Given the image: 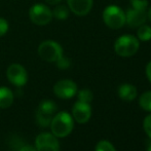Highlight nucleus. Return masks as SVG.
Returning <instances> with one entry per match:
<instances>
[{
  "instance_id": "18",
  "label": "nucleus",
  "mask_w": 151,
  "mask_h": 151,
  "mask_svg": "<svg viewBox=\"0 0 151 151\" xmlns=\"http://www.w3.org/2000/svg\"><path fill=\"white\" fill-rule=\"evenodd\" d=\"M77 98H78V101L90 104L93 99V95L91 90H88V88H83V90H80L77 93Z\"/></svg>"
},
{
  "instance_id": "20",
  "label": "nucleus",
  "mask_w": 151,
  "mask_h": 151,
  "mask_svg": "<svg viewBox=\"0 0 151 151\" xmlns=\"http://www.w3.org/2000/svg\"><path fill=\"white\" fill-rule=\"evenodd\" d=\"M95 151H116L114 145L107 140H102L96 145Z\"/></svg>"
},
{
  "instance_id": "26",
  "label": "nucleus",
  "mask_w": 151,
  "mask_h": 151,
  "mask_svg": "<svg viewBox=\"0 0 151 151\" xmlns=\"http://www.w3.org/2000/svg\"><path fill=\"white\" fill-rule=\"evenodd\" d=\"M19 151H36V148L31 145H23Z\"/></svg>"
},
{
  "instance_id": "28",
  "label": "nucleus",
  "mask_w": 151,
  "mask_h": 151,
  "mask_svg": "<svg viewBox=\"0 0 151 151\" xmlns=\"http://www.w3.org/2000/svg\"><path fill=\"white\" fill-rule=\"evenodd\" d=\"M147 19L150 21V23H151V7L148 9V12H147Z\"/></svg>"
},
{
  "instance_id": "10",
  "label": "nucleus",
  "mask_w": 151,
  "mask_h": 151,
  "mask_svg": "<svg viewBox=\"0 0 151 151\" xmlns=\"http://www.w3.org/2000/svg\"><path fill=\"white\" fill-rule=\"evenodd\" d=\"M125 24L129 25L131 28H138L145 24L147 21V12L146 10H139L135 8H129L124 12Z\"/></svg>"
},
{
  "instance_id": "1",
  "label": "nucleus",
  "mask_w": 151,
  "mask_h": 151,
  "mask_svg": "<svg viewBox=\"0 0 151 151\" xmlns=\"http://www.w3.org/2000/svg\"><path fill=\"white\" fill-rule=\"evenodd\" d=\"M74 127V119L67 111L58 112L50 122L52 134L57 138H65L71 134Z\"/></svg>"
},
{
  "instance_id": "15",
  "label": "nucleus",
  "mask_w": 151,
  "mask_h": 151,
  "mask_svg": "<svg viewBox=\"0 0 151 151\" xmlns=\"http://www.w3.org/2000/svg\"><path fill=\"white\" fill-rule=\"evenodd\" d=\"M139 105L143 110L151 112V91H145L140 96Z\"/></svg>"
},
{
  "instance_id": "19",
  "label": "nucleus",
  "mask_w": 151,
  "mask_h": 151,
  "mask_svg": "<svg viewBox=\"0 0 151 151\" xmlns=\"http://www.w3.org/2000/svg\"><path fill=\"white\" fill-rule=\"evenodd\" d=\"M52 117H54V116L45 115V114H42L38 111L36 112V121H37V123L40 127H50Z\"/></svg>"
},
{
  "instance_id": "6",
  "label": "nucleus",
  "mask_w": 151,
  "mask_h": 151,
  "mask_svg": "<svg viewBox=\"0 0 151 151\" xmlns=\"http://www.w3.org/2000/svg\"><path fill=\"white\" fill-rule=\"evenodd\" d=\"M36 151H60L58 138L52 133H40L35 139Z\"/></svg>"
},
{
  "instance_id": "9",
  "label": "nucleus",
  "mask_w": 151,
  "mask_h": 151,
  "mask_svg": "<svg viewBox=\"0 0 151 151\" xmlns=\"http://www.w3.org/2000/svg\"><path fill=\"white\" fill-rule=\"evenodd\" d=\"M91 116V107L88 103L77 101L72 107V117L76 122L83 124L90 120Z\"/></svg>"
},
{
  "instance_id": "25",
  "label": "nucleus",
  "mask_w": 151,
  "mask_h": 151,
  "mask_svg": "<svg viewBox=\"0 0 151 151\" xmlns=\"http://www.w3.org/2000/svg\"><path fill=\"white\" fill-rule=\"evenodd\" d=\"M145 72H146V76H147L148 80L151 82V61L147 64V66H146Z\"/></svg>"
},
{
  "instance_id": "4",
  "label": "nucleus",
  "mask_w": 151,
  "mask_h": 151,
  "mask_svg": "<svg viewBox=\"0 0 151 151\" xmlns=\"http://www.w3.org/2000/svg\"><path fill=\"white\" fill-rule=\"evenodd\" d=\"M38 55L43 61L56 63L63 56V48L55 40H45L38 46Z\"/></svg>"
},
{
  "instance_id": "3",
  "label": "nucleus",
  "mask_w": 151,
  "mask_h": 151,
  "mask_svg": "<svg viewBox=\"0 0 151 151\" xmlns=\"http://www.w3.org/2000/svg\"><path fill=\"white\" fill-rule=\"evenodd\" d=\"M103 21L105 25L110 29L117 30L124 26L125 14L120 7L116 5H109L103 12Z\"/></svg>"
},
{
  "instance_id": "21",
  "label": "nucleus",
  "mask_w": 151,
  "mask_h": 151,
  "mask_svg": "<svg viewBox=\"0 0 151 151\" xmlns=\"http://www.w3.org/2000/svg\"><path fill=\"white\" fill-rule=\"evenodd\" d=\"M131 5L135 9L146 10L148 6V0H129Z\"/></svg>"
},
{
  "instance_id": "17",
  "label": "nucleus",
  "mask_w": 151,
  "mask_h": 151,
  "mask_svg": "<svg viewBox=\"0 0 151 151\" xmlns=\"http://www.w3.org/2000/svg\"><path fill=\"white\" fill-rule=\"evenodd\" d=\"M52 17L57 20H66L69 17V8L65 5H59L52 10Z\"/></svg>"
},
{
  "instance_id": "5",
  "label": "nucleus",
  "mask_w": 151,
  "mask_h": 151,
  "mask_svg": "<svg viewBox=\"0 0 151 151\" xmlns=\"http://www.w3.org/2000/svg\"><path fill=\"white\" fill-rule=\"evenodd\" d=\"M29 18L37 26H45L52 20V12L45 4H34L29 10Z\"/></svg>"
},
{
  "instance_id": "12",
  "label": "nucleus",
  "mask_w": 151,
  "mask_h": 151,
  "mask_svg": "<svg viewBox=\"0 0 151 151\" xmlns=\"http://www.w3.org/2000/svg\"><path fill=\"white\" fill-rule=\"evenodd\" d=\"M117 93H118V97H119L121 100L127 101V102H131V101H134V100L137 98L138 91H137V88H136V86H133V84L123 83L118 86Z\"/></svg>"
},
{
  "instance_id": "14",
  "label": "nucleus",
  "mask_w": 151,
  "mask_h": 151,
  "mask_svg": "<svg viewBox=\"0 0 151 151\" xmlns=\"http://www.w3.org/2000/svg\"><path fill=\"white\" fill-rule=\"evenodd\" d=\"M37 111L42 114H45V115L54 116V114L57 111V105L52 100H44V101L40 102Z\"/></svg>"
},
{
  "instance_id": "27",
  "label": "nucleus",
  "mask_w": 151,
  "mask_h": 151,
  "mask_svg": "<svg viewBox=\"0 0 151 151\" xmlns=\"http://www.w3.org/2000/svg\"><path fill=\"white\" fill-rule=\"evenodd\" d=\"M46 3L50 4V5H57V4H59L62 0H45Z\"/></svg>"
},
{
  "instance_id": "11",
  "label": "nucleus",
  "mask_w": 151,
  "mask_h": 151,
  "mask_svg": "<svg viewBox=\"0 0 151 151\" xmlns=\"http://www.w3.org/2000/svg\"><path fill=\"white\" fill-rule=\"evenodd\" d=\"M68 8L76 16L83 17L91 12L93 0H67Z\"/></svg>"
},
{
  "instance_id": "8",
  "label": "nucleus",
  "mask_w": 151,
  "mask_h": 151,
  "mask_svg": "<svg viewBox=\"0 0 151 151\" xmlns=\"http://www.w3.org/2000/svg\"><path fill=\"white\" fill-rule=\"evenodd\" d=\"M54 93L60 99H71L77 93V84L71 79L59 80L54 86Z\"/></svg>"
},
{
  "instance_id": "13",
  "label": "nucleus",
  "mask_w": 151,
  "mask_h": 151,
  "mask_svg": "<svg viewBox=\"0 0 151 151\" xmlns=\"http://www.w3.org/2000/svg\"><path fill=\"white\" fill-rule=\"evenodd\" d=\"M12 102H14V93L12 90L6 86H1L0 88V108L6 109L12 106Z\"/></svg>"
},
{
  "instance_id": "23",
  "label": "nucleus",
  "mask_w": 151,
  "mask_h": 151,
  "mask_svg": "<svg viewBox=\"0 0 151 151\" xmlns=\"http://www.w3.org/2000/svg\"><path fill=\"white\" fill-rule=\"evenodd\" d=\"M143 129L146 135L151 139V113L148 114L143 120Z\"/></svg>"
},
{
  "instance_id": "29",
  "label": "nucleus",
  "mask_w": 151,
  "mask_h": 151,
  "mask_svg": "<svg viewBox=\"0 0 151 151\" xmlns=\"http://www.w3.org/2000/svg\"><path fill=\"white\" fill-rule=\"evenodd\" d=\"M146 151H151V142L147 145V147H146Z\"/></svg>"
},
{
  "instance_id": "24",
  "label": "nucleus",
  "mask_w": 151,
  "mask_h": 151,
  "mask_svg": "<svg viewBox=\"0 0 151 151\" xmlns=\"http://www.w3.org/2000/svg\"><path fill=\"white\" fill-rule=\"evenodd\" d=\"M8 28H9V26H8L7 21L3 18H0V37H2L7 33Z\"/></svg>"
},
{
  "instance_id": "2",
  "label": "nucleus",
  "mask_w": 151,
  "mask_h": 151,
  "mask_svg": "<svg viewBox=\"0 0 151 151\" xmlns=\"http://www.w3.org/2000/svg\"><path fill=\"white\" fill-rule=\"evenodd\" d=\"M139 39L133 35L120 36L114 43V50L118 56L122 58H129L136 55L139 50Z\"/></svg>"
},
{
  "instance_id": "22",
  "label": "nucleus",
  "mask_w": 151,
  "mask_h": 151,
  "mask_svg": "<svg viewBox=\"0 0 151 151\" xmlns=\"http://www.w3.org/2000/svg\"><path fill=\"white\" fill-rule=\"evenodd\" d=\"M56 64H57V67H58L59 69L65 70V69H68V68L71 66V61H70L69 58H66V57H64V55H63V56L56 62Z\"/></svg>"
},
{
  "instance_id": "7",
  "label": "nucleus",
  "mask_w": 151,
  "mask_h": 151,
  "mask_svg": "<svg viewBox=\"0 0 151 151\" xmlns=\"http://www.w3.org/2000/svg\"><path fill=\"white\" fill-rule=\"evenodd\" d=\"M6 76L8 81L16 86H25L28 80V74L26 69L20 64H12L6 70Z\"/></svg>"
},
{
  "instance_id": "16",
  "label": "nucleus",
  "mask_w": 151,
  "mask_h": 151,
  "mask_svg": "<svg viewBox=\"0 0 151 151\" xmlns=\"http://www.w3.org/2000/svg\"><path fill=\"white\" fill-rule=\"evenodd\" d=\"M137 36H138V39L141 40V41H148V40H150L151 39V27L145 24L138 27Z\"/></svg>"
}]
</instances>
